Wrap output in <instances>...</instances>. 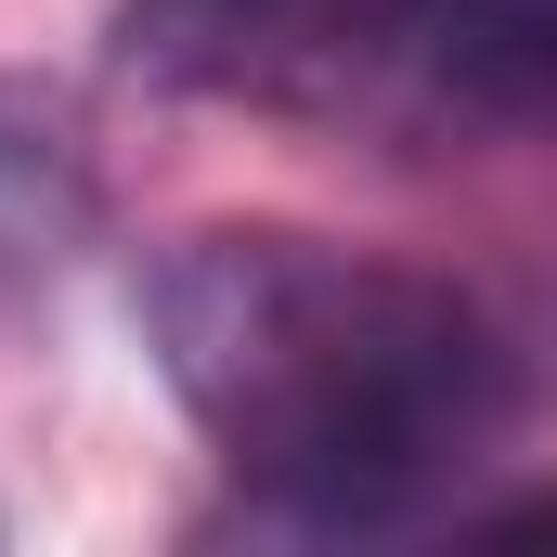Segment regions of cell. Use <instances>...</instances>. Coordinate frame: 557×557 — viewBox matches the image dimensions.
Segmentation results:
<instances>
[{
  "label": "cell",
  "mask_w": 557,
  "mask_h": 557,
  "mask_svg": "<svg viewBox=\"0 0 557 557\" xmlns=\"http://www.w3.org/2000/svg\"><path fill=\"white\" fill-rule=\"evenodd\" d=\"M143 337L208 454L311 532L416 519L519 416L506 324L467 285L273 221L182 234L143 273Z\"/></svg>",
  "instance_id": "6da1fadb"
},
{
  "label": "cell",
  "mask_w": 557,
  "mask_h": 557,
  "mask_svg": "<svg viewBox=\"0 0 557 557\" xmlns=\"http://www.w3.org/2000/svg\"><path fill=\"white\" fill-rule=\"evenodd\" d=\"M117 65L389 156L557 143V0H117Z\"/></svg>",
  "instance_id": "7a4b0ae2"
},
{
  "label": "cell",
  "mask_w": 557,
  "mask_h": 557,
  "mask_svg": "<svg viewBox=\"0 0 557 557\" xmlns=\"http://www.w3.org/2000/svg\"><path fill=\"white\" fill-rule=\"evenodd\" d=\"M78 234H91V156H78V117H65L52 91H13V78H0V298L39 285Z\"/></svg>",
  "instance_id": "3957f363"
},
{
  "label": "cell",
  "mask_w": 557,
  "mask_h": 557,
  "mask_svg": "<svg viewBox=\"0 0 557 557\" xmlns=\"http://www.w3.org/2000/svg\"><path fill=\"white\" fill-rule=\"evenodd\" d=\"M480 532H493V545H557V493H532V506H493Z\"/></svg>",
  "instance_id": "277c9868"
}]
</instances>
